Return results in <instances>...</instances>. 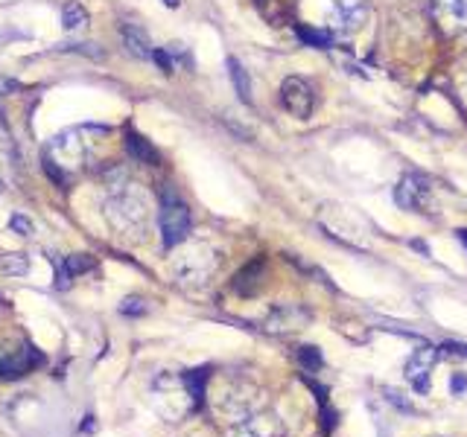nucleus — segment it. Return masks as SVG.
Listing matches in <instances>:
<instances>
[{
	"label": "nucleus",
	"mask_w": 467,
	"mask_h": 437,
	"mask_svg": "<svg viewBox=\"0 0 467 437\" xmlns=\"http://www.w3.org/2000/svg\"><path fill=\"white\" fill-rule=\"evenodd\" d=\"M126 152L140 163H149V167H158L161 163V152L152 146V140H146L137 132H126Z\"/></svg>",
	"instance_id": "obj_12"
},
{
	"label": "nucleus",
	"mask_w": 467,
	"mask_h": 437,
	"mask_svg": "<svg viewBox=\"0 0 467 437\" xmlns=\"http://www.w3.org/2000/svg\"><path fill=\"white\" fill-rule=\"evenodd\" d=\"M0 193H4V181H0Z\"/></svg>",
	"instance_id": "obj_32"
},
{
	"label": "nucleus",
	"mask_w": 467,
	"mask_h": 437,
	"mask_svg": "<svg viewBox=\"0 0 467 437\" xmlns=\"http://www.w3.org/2000/svg\"><path fill=\"white\" fill-rule=\"evenodd\" d=\"M366 18H368V0H330L327 27H330V32L350 35L366 23Z\"/></svg>",
	"instance_id": "obj_3"
},
{
	"label": "nucleus",
	"mask_w": 467,
	"mask_h": 437,
	"mask_svg": "<svg viewBox=\"0 0 467 437\" xmlns=\"http://www.w3.org/2000/svg\"><path fill=\"white\" fill-rule=\"evenodd\" d=\"M65 268H67L70 277H79V275H85V271L93 268V257H88V254H74V257L65 259Z\"/></svg>",
	"instance_id": "obj_20"
},
{
	"label": "nucleus",
	"mask_w": 467,
	"mask_h": 437,
	"mask_svg": "<svg viewBox=\"0 0 467 437\" xmlns=\"http://www.w3.org/2000/svg\"><path fill=\"white\" fill-rule=\"evenodd\" d=\"M163 6H170V9H179V6H181V0H163Z\"/></svg>",
	"instance_id": "obj_30"
},
{
	"label": "nucleus",
	"mask_w": 467,
	"mask_h": 437,
	"mask_svg": "<svg viewBox=\"0 0 467 437\" xmlns=\"http://www.w3.org/2000/svg\"><path fill=\"white\" fill-rule=\"evenodd\" d=\"M9 228L15 231L18 236H32V231H35V228H32V222H30L27 216H23V214H15V216H12V219H9Z\"/></svg>",
	"instance_id": "obj_25"
},
{
	"label": "nucleus",
	"mask_w": 467,
	"mask_h": 437,
	"mask_svg": "<svg viewBox=\"0 0 467 437\" xmlns=\"http://www.w3.org/2000/svg\"><path fill=\"white\" fill-rule=\"evenodd\" d=\"M205 254V248H196L193 254H187L184 257V263H181V277L187 280H196V283H205L207 275L214 271L216 266V259L214 257H202Z\"/></svg>",
	"instance_id": "obj_10"
},
{
	"label": "nucleus",
	"mask_w": 467,
	"mask_h": 437,
	"mask_svg": "<svg viewBox=\"0 0 467 437\" xmlns=\"http://www.w3.org/2000/svg\"><path fill=\"white\" fill-rule=\"evenodd\" d=\"M62 23H65L67 32L85 30L88 27V12H85V6H82V4H67L65 12H62Z\"/></svg>",
	"instance_id": "obj_17"
},
{
	"label": "nucleus",
	"mask_w": 467,
	"mask_h": 437,
	"mask_svg": "<svg viewBox=\"0 0 467 437\" xmlns=\"http://www.w3.org/2000/svg\"><path fill=\"white\" fill-rule=\"evenodd\" d=\"M438 356H441V347H420L412 353V359L406 362V380L412 382L415 391L420 394L429 391V373L436 368Z\"/></svg>",
	"instance_id": "obj_6"
},
{
	"label": "nucleus",
	"mask_w": 467,
	"mask_h": 437,
	"mask_svg": "<svg viewBox=\"0 0 467 437\" xmlns=\"http://www.w3.org/2000/svg\"><path fill=\"white\" fill-rule=\"evenodd\" d=\"M190 228H193L190 210H187V205L179 202L175 196H170L167 202H163V210H161V240H163V248L181 245L187 236H190Z\"/></svg>",
	"instance_id": "obj_2"
},
{
	"label": "nucleus",
	"mask_w": 467,
	"mask_h": 437,
	"mask_svg": "<svg viewBox=\"0 0 467 437\" xmlns=\"http://www.w3.org/2000/svg\"><path fill=\"white\" fill-rule=\"evenodd\" d=\"M464 93H467V82H464Z\"/></svg>",
	"instance_id": "obj_33"
},
{
	"label": "nucleus",
	"mask_w": 467,
	"mask_h": 437,
	"mask_svg": "<svg viewBox=\"0 0 467 437\" xmlns=\"http://www.w3.org/2000/svg\"><path fill=\"white\" fill-rule=\"evenodd\" d=\"M336 423H339V415L330 408V403H322V434H333L336 429Z\"/></svg>",
	"instance_id": "obj_23"
},
{
	"label": "nucleus",
	"mask_w": 467,
	"mask_h": 437,
	"mask_svg": "<svg viewBox=\"0 0 467 437\" xmlns=\"http://www.w3.org/2000/svg\"><path fill=\"white\" fill-rule=\"evenodd\" d=\"M234 437H284V426H280V420L272 415H260V417H251V420H245L240 432L234 434Z\"/></svg>",
	"instance_id": "obj_9"
},
{
	"label": "nucleus",
	"mask_w": 467,
	"mask_h": 437,
	"mask_svg": "<svg viewBox=\"0 0 467 437\" xmlns=\"http://www.w3.org/2000/svg\"><path fill=\"white\" fill-rule=\"evenodd\" d=\"M15 91H21V85L15 79H4L0 76V97H4V93H15Z\"/></svg>",
	"instance_id": "obj_28"
},
{
	"label": "nucleus",
	"mask_w": 467,
	"mask_h": 437,
	"mask_svg": "<svg viewBox=\"0 0 467 437\" xmlns=\"http://www.w3.org/2000/svg\"><path fill=\"white\" fill-rule=\"evenodd\" d=\"M225 67H228L231 85H234V91H237V97H240L242 102L251 105V79H249V70H245V67L240 65V58H234V56H228Z\"/></svg>",
	"instance_id": "obj_14"
},
{
	"label": "nucleus",
	"mask_w": 467,
	"mask_h": 437,
	"mask_svg": "<svg viewBox=\"0 0 467 437\" xmlns=\"http://www.w3.org/2000/svg\"><path fill=\"white\" fill-rule=\"evenodd\" d=\"M120 35H123L126 50L132 53L135 58H152V41H149V35H146L144 27H137V23H123Z\"/></svg>",
	"instance_id": "obj_11"
},
{
	"label": "nucleus",
	"mask_w": 467,
	"mask_h": 437,
	"mask_svg": "<svg viewBox=\"0 0 467 437\" xmlns=\"http://www.w3.org/2000/svg\"><path fill=\"white\" fill-rule=\"evenodd\" d=\"M432 9L438 12L441 23H447L453 32L467 30V0H432Z\"/></svg>",
	"instance_id": "obj_8"
},
{
	"label": "nucleus",
	"mask_w": 467,
	"mask_h": 437,
	"mask_svg": "<svg viewBox=\"0 0 467 437\" xmlns=\"http://www.w3.org/2000/svg\"><path fill=\"white\" fill-rule=\"evenodd\" d=\"M0 268H4L6 275H23V271L30 268V259L23 254H6L4 259H0Z\"/></svg>",
	"instance_id": "obj_21"
},
{
	"label": "nucleus",
	"mask_w": 467,
	"mask_h": 437,
	"mask_svg": "<svg viewBox=\"0 0 467 437\" xmlns=\"http://www.w3.org/2000/svg\"><path fill=\"white\" fill-rule=\"evenodd\" d=\"M152 58L158 62V67L163 70V74H172V58L167 50H152Z\"/></svg>",
	"instance_id": "obj_26"
},
{
	"label": "nucleus",
	"mask_w": 467,
	"mask_h": 437,
	"mask_svg": "<svg viewBox=\"0 0 467 437\" xmlns=\"http://www.w3.org/2000/svg\"><path fill=\"white\" fill-rule=\"evenodd\" d=\"M44 172H47V179H50L56 187H62V190H70V184H74V179H70L67 172H62V167L50 158H44Z\"/></svg>",
	"instance_id": "obj_19"
},
{
	"label": "nucleus",
	"mask_w": 467,
	"mask_h": 437,
	"mask_svg": "<svg viewBox=\"0 0 467 437\" xmlns=\"http://www.w3.org/2000/svg\"><path fill=\"white\" fill-rule=\"evenodd\" d=\"M280 102H284V109L298 117V120H307L315 109V93H313V85L304 76H286L284 85H280Z\"/></svg>",
	"instance_id": "obj_4"
},
{
	"label": "nucleus",
	"mask_w": 467,
	"mask_h": 437,
	"mask_svg": "<svg viewBox=\"0 0 467 437\" xmlns=\"http://www.w3.org/2000/svg\"><path fill=\"white\" fill-rule=\"evenodd\" d=\"M464 388H467V373H453V380H450V391L459 397L464 394Z\"/></svg>",
	"instance_id": "obj_27"
},
{
	"label": "nucleus",
	"mask_w": 467,
	"mask_h": 437,
	"mask_svg": "<svg viewBox=\"0 0 467 437\" xmlns=\"http://www.w3.org/2000/svg\"><path fill=\"white\" fill-rule=\"evenodd\" d=\"M41 362H44V356L39 350H32L30 345H23L21 350H0V376L15 380V376H23L32 368H39Z\"/></svg>",
	"instance_id": "obj_7"
},
{
	"label": "nucleus",
	"mask_w": 467,
	"mask_h": 437,
	"mask_svg": "<svg viewBox=\"0 0 467 437\" xmlns=\"http://www.w3.org/2000/svg\"><path fill=\"white\" fill-rule=\"evenodd\" d=\"M459 240H464V245H467V231H459Z\"/></svg>",
	"instance_id": "obj_31"
},
{
	"label": "nucleus",
	"mask_w": 467,
	"mask_h": 437,
	"mask_svg": "<svg viewBox=\"0 0 467 437\" xmlns=\"http://www.w3.org/2000/svg\"><path fill=\"white\" fill-rule=\"evenodd\" d=\"M441 353H455V356H467V345H444Z\"/></svg>",
	"instance_id": "obj_29"
},
{
	"label": "nucleus",
	"mask_w": 467,
	"mask_h": 437,
	"mask_svg": "<svg viewBox=\"0 0 467 437\" xmlns=\"http://www.w3.org/2000/svg\"><path fill=\"white\" fill-rule=\"evenodd\" d=\"M295 359H298V364L304 371H319L322 364H324V356H322V350L319 347H313V345H301L298 350H295Z\"/></svg>",
	"instance_id": "obj_18"
},
{
	"label": "nucleus",
	"mask_w": 467,
	"mask_h": 437,
	"mask_svg": "<svg viewBox=\"0 0 467 437\" xmlns=\"http://www.w3.org/2000/svg\"><path fill=\"white\" fill-rule=\"evenodd\" d=\"M207 380H210V368H198V371H187L184 373V385H187V391H190L193 406H202Z\"/></svg>",
	"instance_id": "obj_15"
},
{
	"label": "nucleus",
	"mask_w": 467,
	"mask_h": 437,
	"mask_svg": "<svg viewBox=\"0 0 467 437\" xmlns=\"http://www.w3.org/2000/svg\"><path fill=\"white\" fill-rule=\"evenodd\" d=\"M383 394H385V399H389L392 406H397L401 411H406V415H412V411H415V406H412V403H406L403 394H401V391H394V388H383Z\"/></svg>",
	"instance_id": "obj_24"
},
{
	"label": "nucleus",
	"mask_w": 467,
	"mask_h": 437,
	"mask_svg": "<svg viewBox=\"0 0 467 437\" xmlns=\"http://www.w3.org/2000/svg\"><path fill=\"white\" fill-rule=\"evenodd\" d=\"M295 32H298V39L307 47H319V50H327V47L333 44L330 30H313V27H304V23H298Z\"/></svg>",
	"instance_id": "obj_16"
},
{
	"label": "nucleus",
	"mask_w": 467,
	"mask_h": 437,
	"mask_svg": "<svg viewBox=\"0 0 467 437\" xmlns=\"http://www.w3.org/2000/svg\"><path fill=\"white\" fill-rule=\"evenodd\" d=\"M313 321V312L301 303H280L266 318L269 333H292V329H304Z\"/></svg>",
	"instance_id": "obj_5"
},
{
	"label": "nucleus",
	"mask_w": 467,
	"mask_h": 437,
	"mask_svg": "<svg viewBox=\"0 0 467 437\" xmlns=\"http://www.w3.org/2000/svg\"><path fill=\"white\" fill-rule=\"evenodd\" d=\"M394 202L409 214H432V202H436L432 181L420 172H406L394 187Z\"/></svg>",
	"instance_id": "obj_1"
},
{
	"label": "nucleus",
	"mask_w": 467,
	"mask_h": 437,
	"mask_svg": "<svg viewBox=\"0 0 467 437\" xmlns=\"http://www.w3.org/2000/svg\"><path fill=\"white\" fill-rule=\"evenodd\" d=\"M120 312L128 315V318H140V315H146V301L144 298H126L120 303Z\"/></svg>",
	"instance_id": "obj_22"
},
{
	"label": "nucleus",
	"mask_w": 467,
	"mask_h": 437,
	"mask_svg": "<svg viewBox=\"0 0 467 437\" xmlns=\"http://www.w3.org/2000/svg\"><path fill=\"white\" fill-rule=\"evenodd\" d=\"M263 271H266L263 259H254V263H249L237 277H234V289H237L242 298H251V294H257V289H260Z\"/></svg>",
	"instance_id": "obj_13"
}]
</instances>
